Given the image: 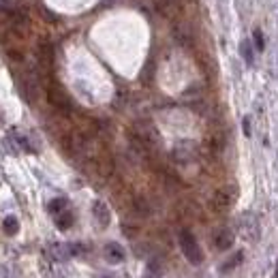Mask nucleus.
Instances as JSON below:
<instances>
[{"instance_id":"f257e3e1","label":"nucleus","mask_w":278,"mask_h":278,"mask_svg":"<svg viewBox=\"0 0 278 278\" xmlns=\"http://www.w3.org/2000/svg\"><path fill=\"white\" fill-rule=\"evenodd\" d=\"M178 242H180L182 255L186 257L188 263H192V266H199V263L203 261V253H201V248H199V242L195 240V235H192L188 229L180 231V235H178Z\"/></svg>"},{"instance_id":"f03ea898","label":"nucleus","mask_w":278,"mask_h":278,"mask_svg":"<svg viewBox=\"0 0 278 278\" xmlns=\"http://www.w3.org/2000/svg\"><path fill=\"white\" fill-rule=\"evenodd\" d=\"M47 101H49V105L56 107V109L62 111V113H69L71 109H73L69 94L60 88V86H56V84H49L47 86Z\"/></svg>"},{"instance_id":"7ed1b4c3","label":"nucleus","mask_w":278,"mask_h":278,"mask_svg":"<svg viewBox=\"0 0 278 278\" xmlns=\"http://www.w3.org/2000/svg\"><path fill=\"white\" fill-rule=\"evenodd\" d=\"M240 227H242V231H244V238H246V240H253V242L259 240V235H261V225H259V220H257V216H255L253 212H246L244 216H242Z\"/></svg>"},{"instance_id":"20e7f679","label":"nucleus","mask_w":278,"mask_h":278,"mask_svg":"<svg viewBox=\"0 0 278 278\" xmlns=\"http://www.w3.org/2000/svg\"><path fill=\"white\" fill-rule=\"evenodd\" d=\"M233 199H235V192L231 188H218L216 192L212 195V210H216V212H227L231 208V203H233Z\"/></svg>"},{"instance_id":"39448f33","label":"nucleus","mask_w":278,"mask_h":278,"mask_svg":"<svg viewBox=\"0 0 278 278\" xmlns=\"http://www.w3.org/2000/svg\"><path fill=\"white\" fill-rule=\"evenodd\" d=\"M105 259L109 261V263H122L126 259V253H124V248L118 244V242H109V244L105 246Z\"/></svg>"},{"instance_id":"423d86ee","label":"nucleus","mask_w":278,"mask_h":278,"mask_svg":"<svg viewBox=\"0 0 278 278\" xmlns=\"http://www.w3.org/2000/svg\"><path fill=\"white\" fill-rule=\"evenodd\" d=\"M233 231L231 229H218L214 233V246L218 248V251H229L233 246Z\"/></svg>"},{"instance_id":"0eeeda50","label":"nucleus","mask_w":278,"mask_h":278,"mask_svg":"<svg viewBox=\"0 0 278 278\" xmlns=\"http://www.w3.org/2000/svg\"><path fill=\"white\" fill-rule=\"evenodd\" d=\"M92 214H94L96 223L101 225V227H107V225H109L111 214H109V208H107L103 201H94V203H92Z\"/></svg>"},{"instance_id":"6e6552de","label":"nucleus","mask_w":278,"mask_h":278,"mask_svg":"<svg viewBox=\"0 0 278 278\" xmlns=\"http://www.w3.org/2000/svg\"><path fill=\"white\" fill-rule=\"evenodd\" d=\"M37 54H39V64L43 69H49L52 67V62H54V49L49 43H41L39 49H37Z\"/></svg>"},{"instance_id":"1a4fd4ad","label":"nucleus","mask_w":278,"mask_h":278,"mask_svg":"<svg viewBox=\"0 0 278 278\" xmlns=\"http://www.w3.org/2000/svg\"><path fill=\"white\" fill-rule=\"evenodd\" d=\"M73 220H75V216L71 212H60V214H56V227L58 229H62V231H67V229H71L73 227Z\"/></svg>"},{"instance_id":"9d476101","label":"nucleus","mask_w":278,"mask_h":278,"mask_svg":"<svg viewBox=\"0 0 278 278\" xmlns=\"http://www.w3.org/2000/svg\"><path fill=\"white\" fill-rule=\"evenodd\" d=\"M52 255H54V259H58V261L69 259V257H73V253H71V244H54Z\"/></svg>"},{"instance_id":"9b49d317","label":"nucleus","mask_w":278,"mask_h":278,"mask_svg":"<svg viewBox=\"0 0 278 278\" xmlns=\"http://www.w3.org/2000/svg\"><path fill=\"white\" fill-rule=\"evenodd\" d=\"M163 276V268H161V263L152 259V261H148V266H146V274L144 278H161Z\"/></svg>"},{"instance_id":"f8f14e48","label":"nucleus","mask_w":278,"mask_h":278,"mask_svg":"<svg viewBox=\"0 0 278 278\" xmlns=\"http://www.w3.org/2000/svg\"><path fill=\"white\" fill-rule=\"evenodd\" d=\"M240 52H242V58H244V62L251 67V64L255 62V56H253V47H251V41L244 39L242 41V45H240Z\"/></svg>"},{"instance_id":"ddd939ff","label":"nucleus","mask_w":278,"mask_h":278,"mask_svg":"<svg viewBox=\"0 0 278 278\" xmlns=\"http://www.w3.org/2000/svg\"><path fill=\"white\" fill-rule=\"evenodd\" d=\"M2 227H4V231L9 233V235H15V233L19 231V223H17L15 216H6L4 223H2Z\"/></svg>"},{"instance_id":"4468645a","label":"nucleus","mask_w":278,"mask_h":278,"mask_svg":"<svg viewBox=\"0 0 278 278\" xmlns=\"http://www.w3.org/2000/svg\"><path fill=\"white\" fill-rule=\"evenodd\" d=\"M47 210L52 212V214L64 212V210H67V199H52V201H49V205H47Z\"/></svg>"},{"instance_id":"2eb2a0df","label":"nucleus","mask_w":278,"mask_h":278,"mask_svg":"<svg viewBox=\"0 0 278 278\" xmlns=\"http://www.w3.org/2000/svg\"><path fill=\"white\" fill-rule=\"evenodd\" d=\"M253 39H255V47L259 49H266V39H263V32L259 30V28H255V32H253Z\"/></svg>"},{"instance_id":"dca6fc26","label":"nucleus","mask_w":278,"mask_h":278,"mask_svg":"<svg viewBox=\"0 0 278 278\" xmlns=\"http://www.w3.org/2000/svg\"><path fill=\"white\" fill-rule=\"evenodd\" d=\"M174 34H176V39H178V41H180V43H184V45H186V43L190 41V37H188V32L184 30V28H180V26H178L176 30H174Z\"/></svg>"},{"instance_id":"f3484780","label":"nucleus","mask_w":278,"mask_h":278,"mask_svg":"<svg viewBox=\"0 0 278 278\" xmlns=\"http://www.w3.org/2000/svg\"><path fill=\"white\" fill-rule=\"evenodd\" d=\"M242 128H244V135H246V137H251V135H253V124H251V116H244V120H242Z\"/></svg>"},{"instance_id":"a211bd4d","label":"nucleus","mask_w":278,"mask_h":278,"mask_svg":"<svg viewBox=\"0 0 278 278\" xmlns=\"http://www.w3.org/2000/svg\"><path fill=\"white\" fill-rule=\"evenodd\" d=\"M240 261H242V253H238V255H235V259H231L229 263H225V266H223V270H229V268H235V266H238Z\"/></svg>"},{"instance_id":"6ab92c4d","label":"nucleus","mask_w":278,"mask_h":278,"mask_svg":"<svg viewBox=\"0 0 278 278\" xmlns=\"http://www.w3.org/2000/svg\"><path fill=\"white\" fill-rule=\"evenodd\" d=\"M276 278H278V266H276Z\"/></svg>"},{"instance_id":"aec40b11","label":"nucleus","mask_w":278,"mask_h":278,"mask_svg":"<svg viewBox=\"0 0 278 278\" xmlns=\"http://www.w3.org/2000/svg\"><path fill=\"white\" fill-rule=\"evenodd\" d=\"M98 278H109V276H98Z\"/></svg>"}]
</instances>
